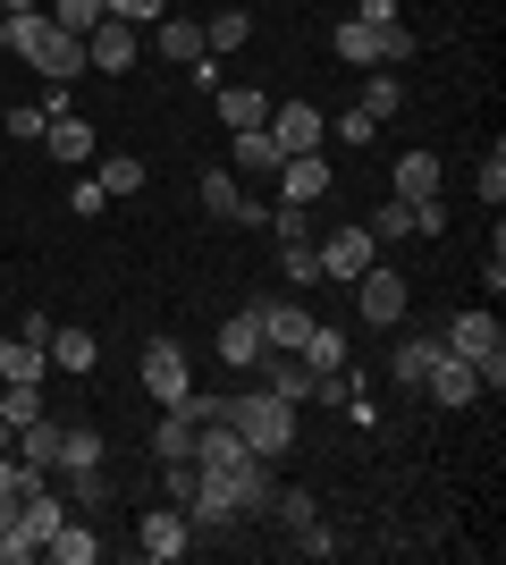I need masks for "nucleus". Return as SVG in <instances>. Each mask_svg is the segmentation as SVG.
Listing matches in <instances>:
<instances>
[{"label": "nucleus", "instance_id": "obj_1", "mask_svg": "<svg viewBox=\"0 0 506 565\" xmlns=\"http://www.w3.org/2000/svg\"><path fill=\"white\" fill-rule=\"evenodd\" d=\"M60 523H68V498L51 490V481H43V490H25L18 507L0 515V565H34V557H43V541L60 532Z\"/></svg>", "mask_w": 506, "mask_h": 565}, {"label": "nucleus", "instance_id": "obj_2", "mask_svg": "<svg viewBox=\"0 0 506 565\" xmlns=\"http://www.w3.org/2000/svg\"><path fill=\"white\" fill-rule=\"evenodd\" d=\"M219 414L237 423V439H245L254 456H288V448H295V405L270 397V388H245V397H228Z\"/></svg>", "mask_w": 506, "mask_h": 565}, {"label": "nucleus", "instance_id": "obj_3", "mask_svg": "<svg viewBox=\"0 0 506 565\" xmlns=\"http://www.w3.org/2000/svg\"><path fill=\"white\" fill-rule=\"evenodd\" d=\"M439 347L456 354V363H473V380H482L489 397L506 388V330H498V312H456Z\"/></svg>", "mask_w": 506, "mask_h": 565}, {"label": "nucleus", "instance_id": "obj_4", "mask_svg": "<svg viewBox=\"0 0 506 565\" xmlns=\"http://www.w3.org/2000/svg\"><path fill=\"white\" fill-rule=\"evenodd\" d=\"M313 254H321V279H346L355 287L372 262H380V236L363 228V220H346V228H330V236H313Z\"/></svg>", "mask_w": 506, "mask_h": 565}, {"label": "nucleus", "instance_id": "obj_5", "mask_svg": "<svg viewBox=\"0 0 506 565\" xmlns=\"http://www.w3.org/2000/svg\"><path fill=\"white\" fill-rule=\"evenodd\" d=\"M270 127V143H279V161H288V152H321V143H330V110H321V102H279V110L262 118Z\"/></svg>", "mask_w": 506, "mask_h": 565}, {"label": "nucleus", "instance_id": "obj_6", "mask_svg": "<svg viewBox=\"0 0 506 565\" xmlns=\"http://www.w3.org/2000/svg\"><path fill=\"white\" fill-rule=\"evenodd\" d=\"M406 305H413V287L397 279V270H380V262L355 279V312L372 321V330H397V321H406Z\"/></svg>", "mask_w": 506, "mask_h": 565}, {"label": "nucleus", "instance_id": "obj_7", "mask_svg": "<svg viewBox=\"0 0 506 565\" xmlns=\"http://www.w3.org/2000/svg\"><path fill=\"white\" fill-rule=\"evenodd\" d=\"M144 388H152V405H177L194 388V363L177 338H144Z\"/></svg>", "mask_w": 506, "mask_h": 565}, {"label": "nucleus", "instance_id": "obj_8", "mask_svg": "<svg viewBox=\"0 0 506 565\" xmlns=\"http://www.w3.org/2000/svg\"><path fill=\"white\" fill-rule=\"evenodd\" d=\"M136 60H144V34H136V25L101 18L94 34H85V68H101V76H127Z\"/></svg>", "mask_w": 506, "mask_h": 565}, {"label": "nucleus", "instance_id": "obj_9", "mask_svg": "<svg viewBox=\"0 0 506 565\" xmlns=\"http://www.w3.org/2000/svg\"><path fill=\"white\" fill-rule=\"evenodd\" d=\"M136 548H144V565H169V557H186V548H194V523L177 515V507H144Z\"/></svg>", "mask_w": 506, "mask_h": 565}, {"label": "nucleus", "instance_id": "obj_10", "mask_svg": "<svg viewBox=\"0 0 506 565\" xmlns=\"http://www.w3.org/2000/svg\"><path fill=\"white\" fill-rule=\"evenodd\" d=\"M203 212H212V220H228V228H262V220H270V203H245L237 169H203Z\"/></svg>", "mask_w": 506, "mask_h": 565}, {"label": "nucleus", "instance_id": "obj_11", "mask_svg": "<svg viewBox=\"0 0 506 565\" xmlns=\"http://www.w3.org/2000/svg\"><path fill=\"white\" fill-rule=\"evenodd\" d=\"M254 321H262V347H279V354H295L304 338H313V312L295 305V296H262V305H254Z\"/></svg>", "mask_w": 506, "mask_h": 565}, {"label": "nucleus", "instance_id": "obj_12", "mask_svg": "<svg viewBox=\"0 0 506 565\" xmlns=\"http://www.w3.org/2000/svg\"><path fill=\"white\" fill-rule=\"evenodd\" d=\"M43 152H51V161H60V169H85V161H94V152H101V136H94V127H85V118H51V127H43Z\"/></svg>", "mask_w": 506, "mask_h": 565}, {"label": "nucleus", "instance_id": "obj_13", "mask_svg": "<svg viewBox=\"0 0 506 565\" xmlns=\"http://www.w3.org/2000/svg\"><path fill=\"white\" fill-rule=\"evenodd\" d=\"M330 194V161L321 152H288L279 161V203H321Z\"/></svg>", "mask_w": 506, "mask_h": 565}, {"label": "nucleus", "instance_id": "obj_14", "mask_svg": "<svg viewBox=\"0 0 506 565\" xmlns=\"http://www.w3.org/2000/svg\"><path fill=\"white\" fill-rule=\"evenodd\" d=\"M397 25H406V18H397ZM337 60H346V68H388V25L346 18V25H337Z\"/></svg>", "mask_w": 506, "mask_h": 565}, {"label": "nucleus", "instance_id": "obj_15", "mask_svg": "<svg viewBox=\"0 0 506 565\" xmlns=\"http://www.w3.org/2000/svg\"><path fill=\"white\" fill-rule=\"evenodd\" d=\"M254 363H262V388H270V397H288V405H304V397H313V372H304V354L262 347Z\"/></svg>", "mask_w": 506, "mask_h": 565}, {"label": "nucleus", "instance_id": "obj_16", "mask_svg": "<svg viewBox=\"0 0 506 565\" xmlns=\"http://www.w3.org/2000/svg\"><path fill=\"white\" fill-rule=\"evenodd\" d=\"M270 490H279V481H270V456H245V465L228 472V507H237V515H270Z\"/></svg>", "mask_w": 506, "mask_h": 565}, {"label": "nucleus", "instance_id": "obj_17", "mask_svg": "<svg viewBox=\"0 0 506 565\" xmlns=\"http://www.w3.org/2000/svg\"><path fill=\"white\" fill-rule=\"evenodd\" d=\"M60 430H68V423H60V414L43 405V414H34V423L18 430V465H34V472H60Z\"/></svg>", "mask_w": 506, "mask_h": 565}, {"label": "nucleus", "instance_id": "obj_18", "mask_svg": "<svg viewBox=\"0 0 506 565\" xmlns=\"http://www.w3.org/2000/svg\"><path fill=\"white\" fill-rule=\"evenodd\" d=\"M422 388H431V405H482V380H473V363H456V354H439Z\"/></svg>", "mask_w": 506, "mask_h": 565}, {"label": "nucleus", "instance_id": "obj_19", "mask_svg": "<svg viewBox=\"0 0 506 565\" xmlns=\"http://www.w3.org/2000/svg\"><path fill=\"white\" fill-rule=\"evenodd\" d=\"M245 43H254V18H245V0H219L212 18H203V51L219 60V51H245Z\"/></svg>", "mask_w": 506, "mask_h": 565}, {"label": "nucleus", "instance_id": "obj_20", "mask_svg": "<svg viewBox=\"0 0 506 565\" xmlns=\"http://www.w3.org/2000/svg\"><path fill=\"white\" fill-rule=\"evenodd\" d=\"M228 161H237V178H270V169H279L270 127H237V136H228Z\"/></svg>", "mask_w": 506, "mask_h": 565}, {"label": "nucleus", "instance_id": "obj_21", "mask_svg": "<svg viewBox=\"0 0 506 565\" xmlns=\"http://www.w3.org/2000/svg\"><path fill=\"white\" fill-rule=\"evenodd\" d=\"M152 456H161V465L194 456V414H186V405H161V423H152Z\"/></svg>", "mask_w": 506, "mask_h": 565}, {"label": "nucleus", "instance_id": "obj_22", "mask_svg": "<svg viewBox=\"0 0 506 565\" xmlns=\"http://www.w3.org/2000/svg\"><path fill=\"white\" fill-rule=\"evenodd\" d=\"M43 557H60V565H94V557H101L94 523H85V515H68V523H60V532L43 541Z\"/></svg>", "mask_w": 506, "mask_h": 565}, {"label": "nucleus", "instance_id": "obj_23", "mask_svg": "<svg viewBox=\"0 0 506 565\" xmlns=\"http://www.w3.org/2000/svg\"><path fill=\"white\" fill-rule=\"evenodd\" d=\"M295 354H304V372H346V330H337V321H313V338H304V347H295Z\"/></svg>", "mask_w": 506, "mask_h": 565}, {"label": "nucleus", "instance_id": "obj_24", "mask_svg": "<svg viewBox=\"0 0 506 565\" xmlns=\"http://www.w3.org/2000/svg\"><path fill=\"white\" fill-rule=\"evenodd\" d=\"M254 354H262V321H254V305L237 312V321H219V363H254Z\"/></svg>", "mask_w": 506, "mask_h": 565}, {"label": "nucleus", "instance_id": "obj_25", "mask_svg": "<svg viewBox=\"0 0 506 565\" xmlns=\"http://www.w3.org/2000/svg\"><path fill=\"white\" fill-rule=\"evenodd\" d=\"M51 34H60V25H51L43 9H25V18H9V51H18L25 68H43V51H51Z\"/></svg>", "mask_w": 506, "mask_h": 565}, {"label": "nucleus", "instance_id": "obj_26", "mask_svg": "<svg viewBox=\"0 0 506 565\" xmlns=\"http://www.w3.org/2000/svg\"><path fill=\"white\" fill-rule=\"evenodd\" d=\"M355 110H363V118H397V110H406V76H397V68H372Z\"/></svg>", "mask_w": 506, "mask_h": 565}, {"label": "nucleus", "instance_id": "obj_27", "mask_svg": "<svg viewBox=\"0 0 506 565\" xmlns=\"http://www.w3.org/2000/svg\"><path fill=\"white\" fill-rule=\"evenodd\" d=\"M219 94V127H228V136H237V127H262L270 118V102L254 94V85H212Z\"/></svg>", "mask_w": 506, "mask_h": 565}, {"label": "nucleus", "instance_id": "obj_28", "mask_svg": "<svg viewBox=\"0 0 506 565\" xmlns=\"http://www.w3.org/2000/svg\"><path fill=\"white\" fill-rule=\"evenodd\" d=\"M94 363H101V338H85V330H51V372H76V380H85Z\"/></svg>", "mask_w": 506, "mask_h": 565}, {"label": "nucleus", "instance_id": "obj_29", "mask_svg": "<svg viewBox=\"0 0 506 565\" xmlns=\"http://www.w3.org/2000/svg\"><path fill=\"white\" fill-rule=\"evenodd\" d=\"M439 354H448V347H439V338H397V354H388V372L406 380V388H422V380H431V363H439Z\"/></svg>", "mask_w": 506, "mask_h": 565}, {"label": "nucleus", "instance_id": "obj_30", "mask_svg": "<svg viewBox=\"0 0 506 565\" xmlns=\"http://www.w3.org/2000/svg\"><path fill=\"white\" fill-rule=\"evenodd\" d=\"M94 178H101V194L119 203V194L144 186V161H136V152H94Z\"/></svg>", "mask_w": 506, "mask_h": 565}, {"label": "nucleus", "instance_id": "obj_31", "mask_svg": "<svg viewBox=\"0 0 506 565\" xmlns=\"http://www.w3.org/2000/svg\"><path fill=\"white\" fill-rule=\"evenodd\" d=\"M152 43H161V60L186 68V60H203V25H194V18H161V25H152Z\"/></svg>", "mask_w": 506, "mask_h": 565}, {"label": "nucleus", "instance_id": "obj_32", "mask_svg": "<svg viewBox=\"0 0 506 565\" xmlns=\"http://www.w3.org/2000/svg\"><path fill=\"white\" fill-rule=\"evenodd\" d=\"M422 194H439V152H406L397 161V203H422Z\"/></svg>", "mask_w": 506, "mask_h": 565}, {"label": "nucleus", "instance_id": "obj_33", "mask_svg": "<svg viewBox=\"0 0 506 565\" xmlns=\"http://www.w3.org/2000/svg\"><path fill=\"white\" fill-rule=\"evenodd\" d=\"M43 76L76 85V76H85V34H51V51H43Z\"/></svg>", "mask_w": 506, "mask_h": 565}, {"label": "nucleus", "instance_id": "obj_34", "mask_svg": "<svg viewBox=\"0 0 506 565\" xmlns=\"http://www.w3.org/2000/svg\"><path fill=\"white\" fill-rule=\"evenodd\" d=\"M43 18L60 25V34H94V25H101V0H43Z\"/></svg>", "mask_w": 506, "mask_h": 565}, {"label": "nucleus", "instance_id": "obj_35", "mask_svg": "<svg viewBox=\"0 0 506 565\" xmlns=\"http://www.w3.org/2000/svg\"><path fill=\"white\" fill-rule=\"evenodd\" d=\"M279 270H288V296H304V287L321 279V254H313V236H304V245H279Z\"/></svg>", "mask_w": 506, "mask_h": 565}, {"label": "nucleus", "instance_id": "obj_36", "mask_svg": "<svg viewBox=\"0 0 506 565\" xmlns=\"http://www.w3.org/2000/svg\"><path fill=\"white\" fill-rule=\"evenodd\" d=\"M101 18H119V25H136V34H152V25L169 18V0H101Z\"/></svg>", "mask_w": 506, "mask_h": 565}, {"label": "nucleus", "instance_id": "obj_37", "mask_svg": "<svg viewBox=\"0 0 506 565\" xmlns=\"http://www.w3.org/2000/svg\"><path fill=\"white\" fill-rule=\"evenodd\" d=\"M337 548H346V541H337V532H330V523H295V557H337Z\"/></svg>", "mask_w": 506, "mask_h": 565}, {"label": "nucleus", "instance_id": "obj_38", "mask_svg": "<svg viewBox=\"0 0 506 565\" xmlns=\"http://www.w3.org/2000/svg\"><path fill=\"white\" fill-rule=\"evenodd\" d=\"M270 515H279V523L295 532V523H313L321 507H313V490H270Z\"/></svg>", "mask_w": 506, "mask_h": 565}, {"label": "nucleus", "instance_id": "obj_39", "mask_svg": "<svg viewBox=\"0 0 506 565\" xmlns=\"http://www.w3.org/2000/svg\"><path fill=\"white\" fill-rule=\"evenodd\" d=\"M363 228L380 236V245H397V236H413V212H406V203H380V212L363 220Z\"/></svg>", "mask_w": 506, "mask_h": 565}, {"label": "nucleus", "instance_id": "obj_40", "mask_svg": "<svg viewBox=\"0 0 506 565\" xmlns=\"http://www.w3.org/2000/svg\"><path fill=\"white\" fill-rule=\"evenodd\" d=\"M68 212H85V220H94V212H110V194H101V178H94V169H76V186H68Z\"/></svg>", "mask_w": 506, "mask_h": 565}, {"label": "nucleus", "instance_id": "obj_41", "mask_svg": "<svg viewBox=\"0 0 506 565\" xmlns=\"http://www.w3.org/2000/svg\"><path fill=\"white\" fill-rule=\"evenodd\" d=\"M270 236H279V245H304V236H313L304 203H279V212H270Z\"/></svg>", "mask_w": 506, "mask_h": 565}, {"label": "nucleus", "instance_id": "obj_42", "mask_svg": "<svg viewBox=\"0 0 506 565\" xmlns=\"http://www.w3.org/2000/svg\"><path fill=\"white\" fill-rule=\"evenodd\" d=\"M482 203H506V143L482 152Z\"/></svg>", "mask_w": 506, "mask_h": 565}, {"label": "nucleus", "instance_id": "obj_43", "mask_svg": "<svg viewBox=\"0 0 506 565\" xmlns=\"http://www.w3.org/2000/svg\"><path fill=\"white\" fill-rule=\"evenodd\" d=\"M68 490H76V507H85V515H94L101 498H110V481H101V465H85V472H68Z\"/></svg>", "mask_w": 506, "mask_h": 565}, {"label": "nucleus", "instance_id": "obj_44", "mask_svg": "<svg viewBox=\"0 0 506 565\" xmlns=\"http://www.w3.org/2000/svg\"><path fill=\"white\" fill-rule=\"evenodd\" d=\"M43 127H51V110H43V102H25V110H9V136H34V143H43Z\"/></svg>", "mask_w": 506, "mask_h": 565}, {"label": "nucleus", "instance_id": "obj_45", "mask_svg": "<svg viewBox=\"0 0 506 565\" xmlns=\"http://www.w3.org/2000/svg\"><path fill=\"white\" fill-rule=\"evenodd\" d=\"M330 136H346V143H372V136H380V118H363V110H346V118H330Z\"/></svg>", "mask_w": 506, "mask_h": 565}, {"label": "nucleus", "instance_id": "obj_46", "mask_svg": "<svg viewBox=\"0 0 506 565\" xmlns=\"http://www.w3.org/2000/svg\"><path fill=\"white\" fill-rule=\"evenodd\" d=\"M413 51H422V43H413V25H388V68H406Z\"/></svg>", "mask_w": 506, "mask_h": 565}, {"label": "nucleus", "instance_id": "obj_47", "mask_svg": "<svg viewBox=\"0 0 506 565\" xmlns=\"http://www.w3.org/2000/svg\"><path fill=\"white\" fill-rule=\"evenodd\" d=\"M355 18L363 25H397V0H355Z\"/></svg>", "mask_w": 506, "mask_h": 565}, {"label": "nucleus", "instance_id": "obj_48", "mask_svg": "<svg viewBox=\"0 0 506 565\" xmlns=\"http://www.w3.org/2000/svg\"><path fill=\"white\" fill-rule=\"evenodd\" d=\"M25 9H43V0H0V18H25Z\"/></svg>", "mask_w": 506, "mask_h": 565}, {"label": "nucleus", "instance_id": "obj_49", "mask_svg": "<svg viewBox=\"0 0 506 565\" xmlns=\"http://www.w3.org/2000/svg\"><path fill=\"white\" fill-rule=\"evenodd\" d=\"M0 380H9V338H0Z\"/></svg>", "mask_w": 506, "mask_h": 565}]
</instances>
